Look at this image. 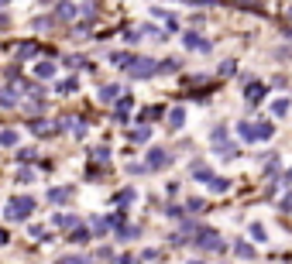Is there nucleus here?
I'll use <instances>...</instances> for the list:
<instances>
[{
    "mask_svg": "<svg viewBox=\"0 0 292 264\" xmlns=\"http://www.w3.org/2000/svg\"><path fill=\"white\" fill-rule=\"evenodd\" d=\"M162 165H168V151L155 148V151L148 154V168H162Z\"/></svg>",
    "mask_w": 292,
    "mask_h": 264,
    "instance_id": "obj_5",
    "label": "nucleus"
},
{
    "mask_svg": "<svg viewBox=\"0 0 292 264\" xmlns=\"http://www.w3.org/2000/svg\"><path fill=\"white\" fill-rule=\"evenodd\" d=\"M193 264H203V261H193Z\"/></svg>",
    "mask_w": 292,
    "mask_h": 264,
    "instance_id": "obj_20",
    "label": "nucleus"
},
{
    "mask_svg": "<svg viewBox=\"0 0 292 264\" xmlns=\"http://www.w3.org/2000/svg\"><path fill=\"white\" fill-rule=\"evenodd\" d=\"M196 244H200L203 251H220V247H223L220 233H213V230H196Z\"/></svg>",
    "mask_w": 292,
    "mask_h": 264,
    "instance_id": "obj_3",
    "label": "nucleus"
},
{
    "mask_svg": "<svg viewBox=\"0 0 292 264\" xmlns=\"http://www.w3.org/2000/svg\"><path fill=\"white\" fill-rule=\"evenodd\" d=\"M186 3H217V0H186Z\"/></svg>",
    "mask_w": 292,
    "mask_h": 264,
    "instance_id": "obj_17",
    "label": "nucleus"
},
{
    "mask_svg": "<svg viewBox=\"0 0 292 264\" xmlns=\"http://www.w3.org/2000/svg\"><path fill=\"white\" fill-rule=\"evenodd\" d=\"M237 254H241V258H251V254H254V251H251V247H248V244H237Z\"/></svg>",
    "mask_w": 292,
    "mask_h": 264,
    "instance_id": "obj_16",
    "label": "nucleus"
},
{
    "mask_svg": "<svg viewBox=\"0 0 292 264\" xmlns=\"http://www.w3.org/2000/svg\"><path fill=\"white\" fill-rule=\"evenodd\" d=\"M186 48H200V52H210V41H203L200 35H186Z\"/></svg>",
    "mask_w": 292,
    "mask_h": 264,
    "instance_id": "obj_6",
    "label": "nucleus"
},
{
    "mask_svg": "<svg viewBox=\"0 0 292 264\" xmlns=\"http://www.w3.org/2000/svg\"><path fill=\"white\" fill-rule=\"evenodd\" d=\"M0 144L3 148H14L17 144V131H0Z\"/></svg>",
    "mask_w": 292,
    "mask_h": 264,
    "instance_id": "obj_7",
    "label": "nucleus"
},
{
    "mask_svg": "<svg viewBox=\"0 0 292 264\" xmlns=\"http://www.w3.org/2000/svg\"><path fill=\"white\" fill-rule=\"evenodd\" d=\"M127 69H131V75H138V79H148L151 72H158V66H155L151 59H134V62H127Z\"/></svg>",
    "mask_w": 292,
    "mask_h": 264,
    "instance_id": "obj_4",
    "label": "nucleus"
},
{
    "mask_svg": "<svg viewBox=\"0 0 292 264\" xmlns=\"http://www.w3.org/2000/svg\"><path fill=\"white\" fill-rule=\"evenodd\" d=\"M3 240H7V233H3V230H0V244H3Z\"/></svg>",
    "mask_w": 292,
    "mask_h": 264,
    "instance_id": "obj_19",
    "label": "nucleus"
},
{
    "mask_svg": "<svg viewBox=\"0 0 292 264\" xmlns=\"http://www.w3.org/2000/svg\"><path fill=\"white\" fill-rule=\"evenodd\" d=\"M127 110H131V100H121L117 103V120H127Z\"/></svg>",
    "mask_w": 292,
    "mask_h": 264,
    "instance_id": "obj_10",
    "label": "nucleus"
},
{
    "mask_svg": "<svg viewBox=\"0 0 292 264\" xmlns=\"http://www.w3.org/2000/svg\"><path fill=\"white\" fill-rule=\"evenodd\" d=\"M73 14H76L73 3H62V7H59V17H73Z\"/></svg>",
    "mask_w": 292,
    "mask_h": 264,
    "instance_id": "obj_12",
    "label": "nucleus"
},
{
    "mask_svg": "<svg viewBox=\"0 0 292 264\" xmlns=\"http://www.w3.org/2000/svg\"><path fill=\"white\" fill-rule=\"evenodd\" d=\"M100 96H103V100H110V96H117V86H107V89H100Z\"/></svg>",
    "mask_w": 292,
    "mask_h": 264,
    "instance_id": "obj_15",
    "label": "nucleus"
},
{
    "mask_svg": "<svg viewBox=\"0 0 292 264\" xmlns=\"http://www.w3.org/2000/svg\"><path fill=\"white\" fill-rule=\"evenodd\" d=\"M237 134L244 137V141H265V137H272V124H241L237 127Z\"/></svg>",
    "mask_w": 292,
    "mask_h": 264,
    "instance_id": "obj_1",
    "label": "nucleus"
},
{
    "mask_svg": "<svg viewBox=\"0 0 292 264\" xmlns=\"http://www.w3.org/2000/svg\"><path fill=\"white\" fill-rule=\"evenodd\" d=\"M182 120H186V113H182V110H172V117H168V127L175 131V127H182Z\"/></svg>",
    "mask_w": 292,
    "mask_h": 264,
    "instance_id": "obj_8",
    "label": "nucleus"
},
{
    "mask_svg": "<svg viewBox=\"0 0 292 264\" xmlns=\"http://www.w3.org/2000/svg\"><path fill=\"white\" fill-rule=\"evenodd\" d=\"M286 209H292V196H289V199H286Z\"/></svg>",
    "mask_w": 292,
    "mask_h": 264,
    "instance_id": "obj_18",
    "label": "nucleus"
},
{
    "mask_svg": "<svg viewBox=\"0 0 292 264\" xmlns=\"http://www.w3.org/2000/svg\"><path fill=\"white\" fill-rule=\"evenodd\" d=\"M35 52H38V45H21V55H24V59H28V55H35Z\"/></svg>",
    "mask_w": 292,
    "mask_h": 264,
    "instance_id": "obj_14",
    "label": "nucleus"
},
{
    "mask_svg": "<svg viewBox=\"0 0 292 264\" xmlns=\"http://www.w3.org/2000/svg\"><path fill=\"white\" fill-rule=\"evenodd\" d=\"M31 209H35L31 199L17 196V199H10V206H7V220H24V216H31Z\"/></svg>",
    "mask_w": 292,
    "mask_h": 264,
    "instance_id": "obj_2",
    "label": "nucleus"
},
{
    "mask_svg": "<svg viewBox=\"0 0 292 264\" xmlns=\"http://www.w3.org/2000/svg\"><path fill=\"white\" fill-rule=\"evenodd\" d=\"M52 72H55L52 62H42V66H38V75H52Z\"/></svg>",
    "mask_w": 292,
    "mask_h": 264,
    "instance_id": "obj_13",
    "label": "nucleus"
},
{
    "mask_svg": "<svg viewBox=\"0 0 292 264\" xmlns=\"http://www.w3.org/2000/svg\"><path fill=\"white\" fill-rule=\"evenodd\" d=\"M131 141H138V144H141V141H148V127H138V131H131Z\"/></svg>",
    "mask_w": 292,
    "mask_h": 264,
    "instance_id": "obj_11",
    "label": "nucleus"
},
{
    "mask_svg": "<svg viewBox=\"0 0 292 264\" xmlns=\"http://www.w3.org/2000/svg\"><path fill=\"white\" fill-rule=\"evenodd\" d=\"M48 199H52V202H66V199H69V189H52Z\"/></svg>",
    "mask_w": 292,
    "mask_h": 264,
    "instance_id": "obj_9",
    "label": "nucleus"
}]
</instances>
